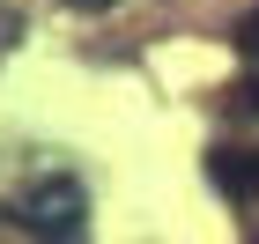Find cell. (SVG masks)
<instances>
[{
  "instance_id": "obj_1",
  "label": "cell",
  "mask_w": 259,
  "mask_h": 244,
  "mask_svg": "<svg viewBox=\"0 0 259 244\" xmlns=\"http://www.w3.org/2000/svg\"><path fill=\"white\" fill-rule=\"evenodd\" d=\"M15 222L30 229L37 244H81V229H89V192H81L67 170H45V178L22 192Z\"/></svg>"
},
{
  "instance_id": "obj_2",
  "label": "cell",
  "mask_w": 259,
  "mask_h": 244,
  "mask_svg": "<svg viewBox=\"0 0 259 244\" xmlns=\"http://www.w3.org/2000/svg\"><path fill=\"white\" fill-rule=\"evenodd\" d=\"M207 178H215L237 207H259V148H230L222 141L215 156H207Z\"/></svg>"
},
{
  "instance_id": "obj_3",
  "label": "cell",
  "mask_w": 259,
  "mask_h": 244,
  "mask_svg": "<svg viewBox=\"0 0 259 244\" xmlns=\"http://www.w3.org/2000/svg\"><path fill=\"white\" fill-rule=\"evenodd\" d=\"M230 104H237V119H244V126H259V74H244L237 89H230Z\"/></svg>"
},
{
  "instance_id": "obj_4",
  "label": "cell",
  "mask_w": 259,
  "mask_h": 244,
  "mask_svg": "<svg viewBox=\"0 0 259 244\" xmlns=\"http://www.w3.org/2000/svg\"><path fill=\"white\" fill-rule=\"evenodd\" d=\"M237 52H252V60H259V0H252V15L237 22Z\"/></svg>"
},
{
  "instance_id": "obj_5",
  "label": "cell",
  "mask_w": 259,
  "mask_h": 244,
  "mask_svg": "<svg viewBox=\"0 0 259 244\" xmlns=\"http://www.w3.org/2000/svg\"><path fill=\"white\" fill-rule=\"evenodd\" d=\"M74 8H111V0H74Z\"/></svg>"
}]
</instances>
